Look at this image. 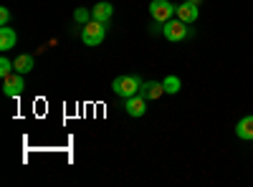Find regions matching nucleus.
<instances>
[{"label": "nucleus", "instance_id": "obj_1", "mask_svg": "<svg viewBox=\"0 0 253 187\" xmlns=\"http://www.w3.org/2000/svg\"><path fill=\"white\" fill-rule=\"evenodd\" d=\"M142 84H144V81H142L139 76H117V78L112 81V91H114L117 96H122V99H129V96L139 94Z\"/></svg>", "mask_w": 253, "mask_h": 187}, {"label": "nucleus", "instance_id": "obj_2", "mask_svg": "<svg viewBox=\"0 0 253 187\" xmlns=\"http://www.w3.org/2000/svg\"><path fill=\"white\" fill-rule=\"evenodd\" d=\"M104 36H107V23H99V20H89L86 26H81V40H84L86 46H91V48L101 46Z\"/></svg>", "mask_w": 253, "mask_h": 187}, {"label": "nucleus", "instance_id": "obj_3", "mask_svg": "<svg viewBox=\"0 0 253 187\" xmlns=\"http://www.w3.org/2000/svg\"><path fill=\"white\" fill-rule=\"evenodd\" d=\"M175 13H177V5H172L170 0H152L150 3V15L157 23H167L170 18H175Z\"/></svg>", "mask_w": 253, "mask_h": 187}, {"label": "nucleus", "instance_id": "obj_4", "mask_svg": "<svg viewBox=\"0 0 253 187\" xmlns=\"http://www.w3.org/2000/svg\"><path fill=\"white\" fill-rule=\"evenodd\" d=\"M162 36L167 40H172V43H177V40H185L187 38V23H182L180 18H170L167 23H162Z\"/></svg>", "mask_w": 253, "mask_h": 187}, {"label": "nucleus", "instance_id": "obj_5", "mask_svg": "<svg viewBox=\"0 0 253 187\" xmlns=\"http://www.w3.org/2000/svg\"><path fill=\"white\" fill-rule=\"evenodd\" d=\"M3 91H5V96H10V99H15V96H20L26 91V81H23V74H18V71H13L10 76H5L3 78Z\"/></svg>", "mask_w": 253, "mask_h": 187}, {"label": "nucleus", "instance_id": "obj_6", "mask_svg": "<svg viewBox=\"0 0 253 187\" xmlns=\"http://www.w3.org/2000/svg\"><path fill=\"white\" fill-rule=\"evenodd\" d=\"M124 109H126V114H129V116L139 119V116L147 114V99L142 94H134L129 99H124Z\"/></svg>", "mask_w": 253, "mask_h": 187}, {"label": "nucleus", "instance_id": "obj_7", "mask_svg": "<svg viewBox=\"0 0 253 187\" xmlns=\"http://www.w3.org/2000/svg\"><path fill=\"white\" fill-rule=\"evenodd\" d=\"M198 15H200V5H195V3H190V0H185V3H180L177 5V13H175V18H180L182 23H195L198 20Z\"/></svg>", "mask_w": 253, "mask_h": 187}, {"label": "nucleus", "instance_id": "obj_8", "mask_svg": "<svg viewBox=\"0 0 253 187\" xmlns=\"http://www.w3.org/2000/svg\"><path fill=\"white\" fill-rule=\"evenodd\" d=\"M15 43H18V33H15V28H10V26H3L0 28V51H10V48H15Z\"/></svg>", "mask_w": 253, "mask_h": 187}, {"label": "nucleus", "instance_id": "obj_9", "mask_svg": "<svg viewBox=\"0 0 253 187\" xmlns=\"http://www.w3.org/2000/svg\"><path fill=\"white\" fill-rule=\"evenodd\" d=\"M112 15H114V8H112V3H107V0H104V3H96L91 8V18L99 20V23H109Z\"/></svg>", "mask_w": 253, "mask_h": 187}, {"label": "nucleus", "instance_id": "obj_10", "mask_svg": "<svg viewBox=\"0 0 253 187\" xmlns=\"http://www.w3.org/2000/svg\"><path fill=\"white\" fill-rule=\"evenodd\" d=\"M236 134H238V139H243V142H253V114L243 116V119L236 124Z\"/></svg>", "mask_w": 253, "mask_h": 187}, {"label": "nucleus", "instance_id": "obj_11", "mask_svg": "<svg viewBox=\"0 0 253 187\" xmlns=\"http://www.w3.org/2000/svg\"><path fill=\"white\" fill-rule=\"evenodd\" d=\"M139 94H142L144 99H160V96L165 94V86H162V81H160V84H157V81H144L142 89H139Z\"/></svg>", "mask_w": 253, "mask_h": 187}, {"label": "nucleus", "instance_id": "obj_12", "mask_svg": "<svg viewBox=\"0 0 253 187\" xmlns=\"http://www.w3.org/2000/svg\"><path fill=\"white\" fill-rule=\"evenodd\" d=\"M13 66H15V71H18V74H31V71L36 69V61H33V56H31V53H23V56H15Z\"/></svg>", "mask_w": 253, "mask_h": 187}, {"label": "nucleus", "instance_id": "obj_13", "mask_svg": "<svg viewBox=\"0 0 253 187\" xmlns=\"http://www.w3.org/2000/svg\"><path fill=\"white\" fill-rule=\"evenodd\" d=\"M162 86H165V94H180V89H182V81L177 78V76H165L162 78Z\"/></svg>", "mask_w": 253, "mask_h": 187}, {"label": "nucleus", "instance_id": "obj_14", "mask_svg": "<svg viewBox=\"0 0 253 187\" xmlns=\"http://www.w3.org/2000/svg\"><path fill=\"white\" fill-rule=\"evenodd\" d=\"M74 20H76L79 26H86L89 20H94V18H91V10H86V8H76V10H74Z\"/></svg>", "mask_w": 253, "mask_h": 187}, {"label": "nucleus", "instance_id": "obj_15", "mask_svg": "<svg viewBox=\"0 0 253 187\" xmlns=\"http://www.w3.org/2000/svg\"><path fill=\"white\" fill-rule=\"evenodd\" d=\"M13 71H15V66H13V61L3 56V58H0V76H3V78H5V76H10Z\"/></svg>", "mask_w": 253, "mask_h": 187}, {"label": "nucleus", "instance_id": "obj_16", "mask_svg": "<svg viewBox=\"0 0 253 187\" xmlns=\"http://www.w3.org/2000/svg\"><path fill=\"white\" fill-rule=\"evenodd\" d=\"M8 23H10V10L0 8V26H8Z\"/></svg>", "mask_w": 253, "mask_h": 187}, {"label": "nucleus", "instance_id": "obj_17", "mask_svg": "<svg viewBox=\"0 0 253 187\" xmlns=\"http://www.w3.org/2000/svg\"><path fill=\"white\" fill-rule=\"evenodd\" d=\"M190 3H195V5H200V3H203V0H190Z\"/></svg>", "mask_w": 253, "mask_h": 187}]
</instances>
